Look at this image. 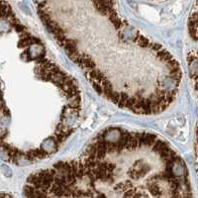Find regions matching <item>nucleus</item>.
Masks as SVG:
<instances>
[{"label": "nucleus", "mask_w": 198, "mask_h": 198, "mask_svg": "<svg viewBox=\"0 0 198 198\" xmlns=\"http://www.w3.org/2000/svg\"><path fill=\"white\" fill-rule=\"evenodd\" d=\"M42 22L99 94L129 112L165 111L181 69L165 48L119 15L115 2H36Z\"/></svg>", "instance_id": "obj_1"}, {"label": "nucleus", "mask_w": 198, "mask_h": 198, "mask_svg": "<svg viewBox=\"0 0 198 198\" xmlns=\"http://www.w3.org/2000/svg\"><path fill=\"white\" fill-rule=\"evenodd\" d=\"M76 160L97 198H192L184 162L155 134L110 127Z\"/></svg>", "instance_id": "obj_2"}, {"label": "nucleus", "mask_w": 198, "mask_h": 198, "mask_svg": "<svg viewBox=\"0 0 198 198\" xmlns=\"http://www.w3.org/2000/svg\"><path fill=\"white\" fill-rule=\"evenodd\" d=\"M196 91L198 93V88L196 89ZM196 146H195V149H196V158H197V168H198V126H197V131H196Z\"/></svg>", "instance_id": "obj_3"}]
</instances>
